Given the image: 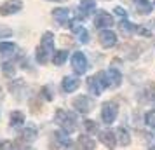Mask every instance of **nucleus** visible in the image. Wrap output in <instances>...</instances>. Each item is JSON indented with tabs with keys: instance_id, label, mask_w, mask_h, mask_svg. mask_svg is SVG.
<instances>
[{
	"instance_id": "f257e3e1",
	"label": "nucleus",
	"mask_w": 155,
	"mask_h": 150,
	"mask_svg": "<svg viewBox=\"0 0 155 150\" xmlns=\"http://www.w3.org/2000/svg\"><path fill=\"white\" fill-rule=\"evenodd\" d=\"M52 52H54V35L51 32H45L40 38V45L37 49V61L40 65H45Z\"/></svg>"
},
{
	"instance_id": "f03ea898",
	"label": "nucleus",
	"mask_w": 155,
	"mask_h": 150,
	"mask_svg": "<svg viewBox=\"0 0 155 150\" xmlns=\"http://www.w3.org/2000/svg\"><path fill=\"white\" fill-rule=\"evenodd\" d=\"M54 121H56L58 126L63 128L64 133H73L77 129V117L71 114V112H66V110H58L56 115H54Z\"/></svg>"
},
{
	"instance_id": "7ed1b4c3",
	"label": "nucleus",
	"mask_w": 155,
	"mask_h": 150,
	"mask_svg": "<svg viewBox=\"0 0 155 150\" xmlns=\"http://www.w3.org/2000/svg\"><path fill=\"white\" fill-rule=\"evenodd\" d=\"M117 115H119V107L112 103V101H106L103 103V108H101V121L105 124H112V122L117 121Z\"/></svg>"
},
{
	"instance_id": "20e7f679",
	"label": "nucleus",
	"mask_w": 155,
	"mask_h": 150,
	"mask_svg": "<svg viewBox=\"0 0 155 150\" xmlns=\"http://www.w3.org/2000/svg\"><path fill=\"white\" fill-rule=\"evenodd\" d=\"M71 66H73L75 73H78V75H84L85 72H87L89 63H87V58H85L84 52H75L71 56Z\"/></svg>"
},
{
	"instance_id": "39448f33",
	"label": "nucleus",
	"mask_w": 155,
	"mask_h": 150,
	"mask_svg": "<svg viewBox=\"0 0 155 150\" xmlns=\"http://www.w3.org/2000/svg\"><path fill=\"white\" fill-rule=\"evenodd\" d=\"M71 105H73L75 110L80 112V114H89L92 108H94V101H92L89 96H77Z\"/></svg>"
},
{
	"instance_id": "423d86ee",
	"label": "nucleus",
	"mask_w": 155,
	"mask_h": 150,
	"mask_svg": "<svg viewBox=\"0 0 155 150\" xmlns=\"http://www.w3.org/2000/svg\"><path fill=\"white\" fill-rule=\"evenodd\" d=\"M23 9V2L21 0H7L0 5V16H11L16 14Z\"/></svg>"
},
{
	"instance_id": "0eeeda50",
	"label": "nucleus",
	"mask_w": 155,
	"mask_h": 150,
	"mask_svg": "<svg viewBox=\"0 0 155 150\" xmlns=\"http://www.w3.org/2000/svg\"><path fill=\"white\" fill-rule=\"evenodd\" d=\"M99 44H101V47H105V49H110V47H115L117 45V35L110 32V30H103L101 33H99Z\"/></svg>"
},
{
	"instance_id": "6e6552de",
	"label": "nucleus",
	"mask_w": 155,
	"mask_h": 150,
	"mask_svg": "<svg viewBox=\"0 0 155 150\" xmlns=\"http://www.w3.org/2000/svg\"><path fill=\"white\" fill-rule=\"evenodd\" d=\"M70 9H63V7H59V9H54L52 11V16H54V19H56L61 26H68L70 25L71 26V23H70Z\"/></svg>"
},
{
	"instance_id": "1a4fd4ad",
	"label": "nucleus",
	"mask_w": 155,
	"mask_h": 150,
	"mask_svg": "<svg viewBox=\"0 0 155 150\" xmlns=\"http://www.w3.org/2000/svg\"><path fill=\"white\" fill-rule=\"evenodd\" d=\"M113 25V18L108 12H98L94 18V26L96 28H110Z\"/></svg>"
},
{
	"instance_id": "9d476101",
	"label": "nucleus",
	"mask_w": 155,
	"mask_h": 150,
	"mask_svg": "<svg viewBox=\"0 0 155 150\" xmlns=\"http://www.w3.org/2000/svg\"><path fill=\"white\" fill-rule=\"evenodd\" d=\"M99 140H101V143H103L108 150H113L115 147H117V133L103 131V133L99 135Z\"/></svg>"
},
{
	"instance_id": "9b49d317",
	"label": "nucleus",
	"mask_w": 155,
	"mask_h": 150,
	"mask_svg": "<svg viewBox=\"0 0 155 150\" xmlns=\"http://www.w3.org/2000/svg\"><path fill=\"white\" fill-rule=\"evenodd\" d=\"M87 87H89V91H91L94 96H99L101 91H103V84H101V80H99L98 75H92L87 79Z\"/></svg>"
},
{
	"instance_id": "f8f14e48",
	"label": "nucleus",
	"mask_w": 155,
	"mask_h": 150,
	"mask_svg": "<svg viewBox=\"0 0 155 150\" xmlns=\"http://www.w3.org/2000/svg\"><path fill=\"white\" fill-rule=\"evenodd\" d=\"M78 86H80V80H78L77 77H64L63 84H61L64 93H73V91L78 89Z\"/></svg>"
},
{
	"instance_id": "ddd939ff",
	"label": "nucleus",
	"mask_w": 155,
	"mask_h": 150,
	"mask_svg": "<svg viewBox=\"0 0 155 150\" xmlns=\"http://www.w3.org/2000/svg\"><path fill=\"white\" fill-rule=\"evenodd\" d=\"M94 9H96V0H82V2H80L78 16H80V18H87Z\"/></svg>"
},
{
	"instance_id": "4468645a",
	"label": "nucleus",
	"mask_w": 155,
	"mask_h": 150,
	"mask_svg": "<svg viewBox=\"0 0 155 150\" xmlns=\"http://www.w3.org/2000/svg\"><path fill=\"white\" fill-rule=\"evenodd\" d=\"M71 30H73V33L77 35L78 42H82V44L89 42V32H87L82 25H75V23H71Z\"/></svg>"
},
{
	"instance_id": "2eb2a0df",
	"label": "nucleus",
	"mask_w": 155,
	"mask_h": 150,
	"mask_svg": "<svg viewBox=\"0 0 155 150\" xmlns=\"http://www.w3.org/2000/svg\"><path fill=\"white\" fill-rule=\"evenodd\" d=\"M133 4L136 5V12L138 14H150L152 12L150 0H133Z\"/></svg>"
},
{
	"instance_id": "dca6fc26",
	"label": "nucleus",
	"mask_w": 155,
	"mask_h": 150,
	"mask_svg": "<svg viewBox=\"0 0 155 150\" xmlns=\"http://www.w3.org/2000/svg\"><path fill=\"white\" fill-rule=\"evenodd\" d=\"M78 145H80V148L82 150H94L96 148V142L92 140L91 136H87V135H80L78 136Z\"/></svg>"
},
{
	"instance_id": "f3484780",
	"label": "nucleus",
	"mask_w": 155,
	"mask_h": 150,
	"mask_svg": "<svg viewBox=\"0 0 155 150\" xmlns=\"http://www.w3.org/2000/svg\"><path fill=\"white\" fill-rule=\"evenodd\" d=\"M108 79H110V87H119L122 84V73L117 68H110L108 70Z\"/></svg>"
},
{
	"instance_id": "a211bd4d",
	"label": "nucleus",
	"mask_w": 155,
	"mask_h": 150,
	"mask_svg": "<svg viewBox=\"0 0 155 150\" xmlns=\"http://www.w3.org/2000/svg\"><path fill=\"white\" fill-rule=\"evenodd\" d=\"M18 52V45L12 42H0V54L4 56H14Z\"/></svg>"
},
{
	"instance_id": "6ab92c4d",
	"label": "nucleus",
	"mask_w": 155,
	"mask_h": 150,
	"mask_svg": "<svg viewBox=\"0 0 155 150\" xmlns=\"http://www.w3.org/2000/svg\"><path fill=\"white\" fill-rule=\"evenodd\" d=\"M119 30L124 33V35H131L133 32H136V26H134L127 18H122V21L119 23Z\"/></svg>"
},
{
	"instance_id": "aec40b11",
	"label": "nucleus",
	"mask_w": 155,
	"mask_h": 150,
	"mask_svg": "<svg viewBox=\"0 0 155 150\" xmlns=\"http://www.w3.org/2000/svg\"><path fill=\"white\" fill-rule=\"evenodd\" d=\"M117 138H119L120 145H124V147L131 145V136H129V133H127L126 128H119L117 129Z\"/></svg>"
},
{
	"instance_id": "412c9836",
	"label": "nucleus",
	"mask_w": 155,
	"mask_h": 150,
	"mask_svg": "<svg viewBox=\"0 0 155 150\" xmlns=\"http://www.w3.org/2000/svg\"><path fill=\"white\" fill-rule=\"evenodd\" d=\"M23 122H25V115H23V112H12V114H11V121H9V124H11L12 128H19V126H23Z\"/></svg>"
},
{
	"instance_id": "4be33fe9",
	"label": "nucleus",
	"mask_w": 155,
	"mask_h": 150,
	"mask_svg": "<svg viewBox=\"0 0 155 150\" xmlns=\"http://www.w3.org/2000/svg\"><path fill=\"white\" fill-rule=\"evenodd\" d=\"M66 58H68V51H56L52 54V63L56 65V66H61L66 61Z\"/></svg>"
},
{
	"instance_id": "5701e85b",
	"label": "nucleus",
	"mask_w": 155,
	"mask_h": 150,
	"mask_svg": "<svg viewBox=\"0 0 155 150\" xmlns=\"http://www.w3.org/2000/svg\"><path fill=\"white\" fill-rule=\"evenodd\" d=\"M54 138H56L58 142L63 145V147H71V140H70V136L64 135L63 131H54Z\"/></svg>"
},
{
	"instance_id": "b1692460",
	"label": "nucleus",
	"mask_w": 155,
	"mask_h": 150,
	"mask_svg": "<svg viewBox=\"0 0 155 150\" xmlns=\"http://www.w3.org/2000/svg\"><path fill=\"white\" fill-rule=\"evenodd\" d=\"M21 136L26 140V142H35L37 140V129L35 128H26L21 133Z\"/></svg>"
},
{
	"instance_id": "393cba45",
	"label": "nucleus",
	"mask_w": 155,
	"mask_h": 150,
	"mask_svg": "<svg viewBox=\"0 0 155 150\" xmlns=\"http://www.w3.org/2000/svg\"><path fill=\"white\" fill-rule=\"evenodd\" d=\"M84 128L87 129V131H89L91 135H96V133L99 131L98 124H96L94 121H91V119H85V121H84Z\"/></svg>"
},
{
	"instance_id": "a878e982",
	"label": "nucleus",
	"mask_w": 155,
	"mask_h": 150,
	"mask_svg": "<svg viewBox=\"0 0 155 150\" xmlns=\"http://www.w3.org/2000/svg\"><path fill=\"white\" fill-rule=\"evenodd\" d=\"M23 86H25V82H23L21 79H18V80H14V82H11V86H9V87H11V91L19 98V93H21V87Z\"/></svg>"
},
{
	"instance_id": "bb28decb",
	"label": "nucleus",
	"mask_w": 155,
	"mask_h": 150,
	"mask_svg": "<svg viewBox=\"0 0 155 150\" xmlns=\"http://www.w3.org/2000/svg\"><path fill=\"white\" fill-rule=\"evenodd\" d=\"M145 94H147L148 100L155 101V82H148L147 87H145Z\"/></svg>"
},
{
	"instance_id": "cd10ccee",
	"label": "nucleus",
	"mask_w": 155,
	"mask_h": 150,
	"mask_svg": "<svg viewBox=\"0 0 155 150\" xmlns=\"http://www.w3.org/2000/svg\"><path fill=\"white\" fill-rule=\"evenodd\" d=\"M2 72H4V73H5L7 77H12V75L16 73V66H14L12 63H9V61H5V63L2 65Z\"/></svg>"
},
{
	"instance_id": "c85d7f7f",
	"label": "nucleus",
	"mask_w": 155,
	"mask_h": 150,
	"mask_svg": "<svg viewBox=\"0 0 155 150\" xmlns=\"http://www.w3.org/2000/svg\"><path fill=\"white\" fill-rule=\"evenodd\" d=\"M145 122H147L148 128H155V110L147 112V115H145Z\"/></svg>"
},
{
	"instance_id": "c756f323",
	"label": "nucleus",
	"mask_w": 155,
	"mask_h": 150,
	"mask_svg": "<svg viewBox=\"0 0 155 150\" xmlns=\"http://www.w3.org/2000/svg\"><path fill=\"white\" fill-rule=\"evenodd\" d=\"M99 80H101V84L103 87H110V79H108V72H99L98 73Z\"/></svg>"
},
{
	"instance_id": "7c9ffc66",
	"label": "nucleus",
	"mask_w": 155,
	"mask_h": 150,
	"mask_svg": "<svg viewBox=\"0 0 155 150\" xmlns=\"http://www.w3.org/2000/svg\"><path fill=\"white\" fill-rule=\"evenodd\" d=\"M30 107H31V112H33V114H38V112H40V108H42V103L35 98V100L30 101Z\"/></svg>"
},
{
	"instance_id": "2f4dec72",
	"label": "nucleus",
	"mask_w": 155,
	"mask_h": 150,
	"mask_svg": "<svg viewBox=\"0 0 155 150\" xmlns=\"http://www.w3.org/2000/svg\"><path fill=\"white\" fill-rule=\"evenodd\" d=\"M12 35V28H9L5 25H0V38H4V37H11Z\"/></svg>"
},
{
	"instance_id": "473e14b6",
	"label": "nucleus",
	"mask_w": 155,
	"mask_h": 150,
	"mask_svg": "<svg viewBox=\"0 0 155 150\" xmlns=\"http://www.w3.org/2000/svg\"><path fill=\"white\" fill-rule=\"evenodd\" d=\"M42 96H44V98H45L47 101H52V98H54V94L51 93V89H49L47 86H44V87H42Z\"/></svg>"
},
{
	"instance_id": "72a5a7b5",
	"label": "nucleus",
	"mask_w": 155,
	"mask_h": 150,
	"mask_svg": "<svg viewBox=\"0 0 155 150\" xmlns=\"http://www.w3.org/2000/svg\"><path fill=\"white\" fill-rule=\"evenodd\" d=\"M136 32L140 33V35H143V37H152V32L148 28H145V26H136Z\"/></svg>"
},
{
	"instance_id": "f704fd0d",
	"label": "nucleus",
	"mask_w": 155,
	"mask_h": 150,
	"mask_svg": "<svg viewBox=\"0 0 155 150\" xmlns=\"http://www.w3.org/2000/svg\"><path fill=\"white\" fill-rule=\"evenodd\" d=\"M12 147H14V143H12V142H7V140L0 142V150H11Z\"/></svg>"
},
{
	"instance_id": "c9c22d12",
	"label": "nucleus",
	"mask_w": 155,
	"mask_h": 150,
	"mask_svg": "<svg viewBox=\"0 0 155 150\" xmlns=\"http://www.w3.org/2000/svg\"><path fill=\"white\" fill-rule=\"evenodd\" d=\"M115 14H119L120 18H127V11L126 9H122L120 5H117V7H115Z\"/></svg>"
},
{
	"instance_id": "e433bc0d",
	"label": "nucleus",
	"mask_w": 155,
	"mask_h": 150,
	"mask_svg": "<svg viewBox=\"0 0 155 150\" xmlns=\"http://www.w3.org/2000/svg\"><path fill=\"white\" fill-rule=\"evenodd\" d=\"M150 25H152V28L155 30V19H152V21H150Z\"/></svg>"
},
{
	"instance_id": "4c0bfd02",
	"label": "nucleus",
	"mask_w": 155,
	"mask_h": 150,
	"mask_svg": "<svg viewBox=\"0 0 155 150\" xmlns=\"http://www.w3.org/2000/svg\"><path fill=\"white\" fill-rule=\"evenodd\" d=\"M2 98H4V93H2V87H0V100H2Z\"/></svg>"
},
{
	"instance_id": "58836bf2",
	"label": "nucleus",
	"mask_w": 155,
	"mask_h": 150,
	"mask_svg": "<svg viewBox=\"0 0 155 150\" xmlns=\"http://www.w3.org/2000/svg\"><path fill=\"white\" fill-rule=\"evenodd\" d=\"M150 150H155V147H150Z\"/></svg>"
},
{
	"instance_id": "ea45409f",
	"label": "nucleus",
	"mask_w": 155,
	"mask_h": 150,
	"mask_svg": "<svg viewBox=\"0 0 155 150\" xmlns=\"http://www.w3.org/2000/svg\"><path fill=\"white\" fill-rule=\"evenodd\" d=\"M153 9H155V0H153Z\"/></svg>"
},
{
	"instance_id": "a19ab883",
	"label": "nucleus",
	"mask_w": 155,
	"mask_h": 150,
	"mask_svg": "<svg viewBox=\"0 0 155 150\" xmlns=\"http://www.w3.org/2000/svg\"><path fill=\"white\" fill-rule=\"evenodd\" d=\"M56 2H63V0H56Z\"/></svg>"
}]
</instances>
